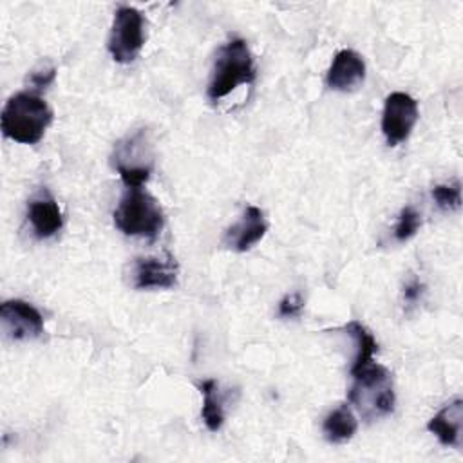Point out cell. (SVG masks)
<instances>
[{
  "label": "cell",
  "instance_id": "1",
  "mask_svg": "<svg viewBox=\"0 0 463 463\" xmlns=\"http://www.w3.org/2000/svg\"><path fill=\"white\" fill-rule=\"evenodd\" d=\"M51 121V107L34 92H18L11 96L5 101L0 116L2 134L22 145L38 143Z\"/></svg>",
  "mask_w": 463,
  "mask_h": 463
},
{
  "label": "cell",
  "instance_id": "2",
  "mask_svg": "<svg viewBox=\"0 0 463 463\" xmlns=\"http://www.w3.org/2000/svg\"><path fill=\"white\" fill-rule=\"evenodd\" d=\"M353 385L349 402L367 421L387 416L394 411V387L391 373L380 364H367L351 373Z\"/></svg>",
  "mask_w": 463,
  "mask_h": 463
},
{
  "label": "cell",
  "instance_id": "3",
  "mask_svg": "<svg viewBox=\"0 0 463 463\" xmlns=\"http://www.w3.org/2000/svg\"><path fill=\"white\" fill-rule=\"evenodd\" d=\"M255 80V63L246 40L232 38L215 56L206 94L210 101H219L239 85H250Z\"/></svg>",
  "mask_w": 463,
  "mask_h": 463
},
{
  "label": "cell",
  "instance_id": "4",
  "mask_svg": "<svg viewBox=\"0 0 463 463\" xmlns=\"http://www.w3.org/2000/svg\"><path fill=\"white\" fill-rule=\"evenodd\" d=\"M114 224L125 235L154 239L165 226V215L146 190L127 188L114 210Z\"/></svg>",
  "mask_w": 463,
  "mask_h": 463
},
{
  "label": "cell",
  "instance_id": "5",
  "mask_svg": "<svg viewBox=\"0 0 463 463\" xmlns=\"http://www.w3.org/2000/svg\"><path fill=\"white\" fill-rule=\"evenodd\" d=\"M145 43V18L130 5H121L114 13L109 34V52L118 63H130L137 58Z\"/></svg>",
  "mask_w": 463,
  "mask_h": 463
},
{
  "label": "cell",
  "instance_id": "6",
  "mask_svg": "<svg viewBox=\"0 0 463 463\" xmlns=\"http://www.w3.org/2000/svg\"><path fill=\"white\" fill-rule=\"evenodd\" d=\"M112 165L127 188H141L150 179L152 156L143 130L127 136L116 145Z\"/></svg>",
  "mask_w": 463,
  "mask_h": 463
},
{
  "label": "cell",
  "instance_id": "7",
  "mask_svg": "<svg viewBox=\"0 0 463 463\" xmlns=\"http://www.w3.org/2000/svg\"><path fill=\"white\" fill-rule=\"evenodd\" d=\"M418 121V103L407 92H391L383 101L382 132L389 146L405 141Z\"/></svg>",
  "mask_w": 463,
  "mask_h": 463
},
{
  "label": "cell",
  "instance_id": "8",
  "mask_svg": "<svg viewBox=\"0 0 463 463\" xmlns=\"http://www.w3.org/2000/svg\"><path fill=\"white\" fill-rule=\"evenodd\" d=\"M177 262L170 253L163 257H137L130 264L134 289H170L177 284Z\"/></svg>",
  "mask_w": 463,
  "mask_h": 463
},
{
  "label": "cell",
  "instance_id": "9",
  "mask_svg": "<svg viewBox=\"0 0 463 463\" xmlns=\"http://www.w3.org/2000/svg\"><path fill=\"white\" fill-rule=\"evenodd\" d=\"M2 331L11 340H33L43 333V317L29 302L11 298L0 306Z\"/></svg>",
  "mask_w": 463,
  "mask_h": 463
},
{
  "label": "cell",
  "instance_id": "10",
  "mask_svg": "<svg viewBox=\"0 0 463 463\" xmlns=\"http://www.w3.org/2000/svg\"><path fill=\"white\" fill-rule=\"evenodd\" d=\"M268 232V221L264 212L259 206H246L242 215L235 224H232L222 237V242L228 250L244 253L251 250Z\"/></svg>",
  "mask_w": 463,
  "mask_h": 463
},
{
  "label": "cell",
  "instance_id": "11",
  "mask_svg": "<svg viewBox=\"0 0 463 463\" xmlns=\"http://www.w3.org/2000/svg\"><path fill=\"white\" fill-rule=\"evenodd\" d=\"M365 78V61L353 49H342L335 54L327 74L326 83L333 90L349 92L358 89Z\"/></svg>",
  "mask_w": 463,
  "mask_h": 463
},
{
  "label": "cell",
  "instance_id": "12",
  "mask_svg": "<svg viewBox=\"0 0 463 463\" xmlns=\"http://www.w3.org/2000/svg\"><path fill=\"white\" fill-rule=\"evenodd\" d=\"M27 219L36 237L49 239L56 235L63 226V215L54 197L43 190L33 197L27 204Z\"/></svg>",
  "mask_w": 463,
  "mask_h": 463
},
{
  "label": "cell",
  "instance_id": "13",
  "mask_svg": "<svg viewBox=\"0 0 463 463\" xmlns=\"http://www.w3.org/2000/svg\"><path fill=\"white\" fill-rule=\"evenodd\" d=\"M429 432H432L438 441L445 447H459L461 445V429H463V402L456 398L447 403L443 409L434 414L427 423Z\"/></svg>",
  "mask_w": 463,
  "mask_h": 463
},
{
  "label": "cell",
  "instance_id": "14",
  "mask_svg": "<svg viewBox=\"0 0 463 463\" xmlns=\"http://www.w3.org/2000/svg\"><path fill=\"white\" fill-rule=\"evenodd\" d=\"M356 416L347 403H340L338 407H335L322 421V432L329 443L349 441L356 434Z\"/></svg>",
  "mask_w": 463,
  "mask_h": 463
},
{
  "label": "cell",
  "instance_id": "15",
  "mask_svg": "<svg viewBox=\"0 0 463 463\" xmlns=\"http://www.w3.org/2000/svg\"><path fill=\"white\" fill-rule=\"evenodd\" d=\"M197 387L203 396L201 418L208 427V430L217 432L224 423V407H222V398L219 394V383L213 378H208L199 382Z\"/></svg>",
  "mask_w": 463,
  "mask_h": 463
},
{
  "label": "cell",
  "instance_id": "16",
  "mask_svg": "<svg viewBox=\"0 0 463 463\" xmlns=\"http://www.w3.org/2000/svg\"><path fill=\"white\" fill-rule=\"evenodd\" d=\"M344 331L354 340V345H356L354 360L351 365V373H353V371L373 362L374 354L378 353V342L373 336V333L360 320H351L349 324L344 326Z\"/></svg>",
  "mask_w": 463,
  "mask_h": 463
},
{
  "label": "cell",
  "instance_id": "17",
  "mask_svg": "<svg viewBox=\"0 0 463 463\" xmlns=\"http://www.w3.org/2000/svg\"><path fill=\"white\" fill-rule=\"evenodd\" d=\"M421 226V215L412 206H403L394 226V239L398 242H405L416 235Z\"/></svg>",
  "mask_w": 463,
  "mask_h": 463
},
{
  "label": "cell",
  "instance_id": "18",
  "mask_svg": "<svg viewBox=\"0 0 463 463\" xmlns=\"http://www.w3.org/2000/svg\"><path fill=\"white\" fill-rule=\"evenodd\" d=\"M432 199L441 210H458L461 206V186L458 181L449 184H436L432 188Z\"/></svg>",
  "mask_w": 463,
  "mask_h": 463
},
{
  "label": "cell",
  "instance_id": "19",
  "mask_svg": "<svg viewBox=\"0 0 463 463\" xmlns=\"http://www.w3.org/2000/svg\"><path fill=\"white\" fill-rule=\"evenodd\" d=\"M304 309V298L300 293H288L277 306V315L280 318H297Z\"/></svg>",
  "mask_w": 463,
  "mask_h": 463
},
{
  "label": "cell",
  "instance_id": "20",
  "mask_svg": "<svg viewBox=\"0 0 463 463\" xmlns=\"http://www.w3.org/2000/svg\"><path fill=\"white\" fill-rule=\"evenodd\" d=\"M423 293H425V286H423V282L421 280H418V279H409L407 282H405V286H403V293H402V297H403V304L407 306V307H412V306H416L420 300H421V297H423Z\"/></svg>",
  "mask_w": 463,
  "mask_h": 463
},
{
  "label": "cell",
  "instance_id": "21",
  "mask_svg": "<svg viewBox=\"0 0 463 463\" xmlns=\"http://www.w3.org/2000/svg\"><path fill=\"white\" fill-rule=\"evenodd\" d=\"M54 74H56V69L54 67H47V69H42V71H34L31 74V83L36 87V89H43L47 87L52 80H54Z\"/></svg>",
  "mask_w": 463,
  "mask_h": 463
}]
</instances>
